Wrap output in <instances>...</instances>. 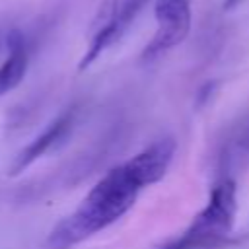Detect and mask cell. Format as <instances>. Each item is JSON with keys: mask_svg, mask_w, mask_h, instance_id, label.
<instances>
[{"mask_svg": "<svg viewBox=\"0 0 249 249\" xmlns=\"http://www.w3.org/2000/svg\"><path fill=\"white\" fill-rule=\"evenodd\" d=\"M146 187L130 160L109 169L82 198L78 208L60 220L49 235L53 249H70L124 216Z\"/></svg>", "mask_w": 249, "mask_h": 249, "instance_id": "obj_1", "label": "cell"}, {"mask_svg": "<svg viewBox=\"0 0 249 249\" xmlns=\"http://www.w3.org/2000/svg\"><path fill=\"white\" fill-rule=\"evenodd\" d=\"M237 214V189L233 177H220L212 187L206 206L195 216L183 233L158 249H218L233 243Z\"/></svg>", "mask_w": 249, "mask_h": 249, "instance_id": "obj_2", "label": "cell"}, {"mask_svg": "<svg viewBox=\"0 0 249 249\" xmlns=\"http://www.w3.org/2000/svg\"><path fill=\"white\" fill-rule=\"evenodd\" d=\"M154 16L158 29L142 51L144 60H154L187 39L191 31V0H156Z\"/></svg>", "mask_w": 249, "mask_h": 249, "instance_id": "obj_3", "label": "cell"}, {"mask_svg": "<svg viewBox=\"0 0 249 249\" xmlns=\"http://www.w3.org/2000/svg\"><path fill=\"white\" fill-rule=\"evenodd\" d=\"M74 123H76V107L62 111L54 121H51L47 124V128L39 136H35L23 150H19V154L14 158V161L10 165V173L12 175L21 173L33 161H37L41 156H45L49 150H53L56 144H60L74 128Z\"/></svg>", "mask_w": 249, "mask_h": 249, "instance_id": "obj_4", "label": "cell"}, {"mask_svg": "<svg viewBox=\"0 0 249 249\" xmlns=\"http://www.w3.org/2000/svg\"><path fill=\"white\" fill-rule=\"evenodd\" d=\"M27 49L21 33L12 31L8 35V56L0 64V97L12 91L27 72Z\"/></svg>", "mask_w": 249, "mask_h": 249, "instance_id": "obj_5", "label": "cell"}, {"mask_svg": "<svg viewBox=\"0 0 249 249\" xmlns=\"http://www.w3.org/2000/svg\"><path fill=\"white\" fill-rule=\"evenodd\" d=\"M222 165L228 171L224 177H231L230 171H243L249 167V119L226 142Z\"/></svg>", "mask_w": 249, "mask_h": 249, "instance_id": "obj_6", "label": "cell"}, {"mask_svg": "<svg viewBox=\"0 0 249 249\" xmlns=\"http://www.w3.org/2000/svg\"><path fill=\"white\" fill-rule=\"evenodd\" d=\"M237 4H241V0H224V10H233Z\"/></svg>", "mask_w": 249, "mask_h": 249, "instance_id": "obj_7", "label": "cell"}]
</instances>
